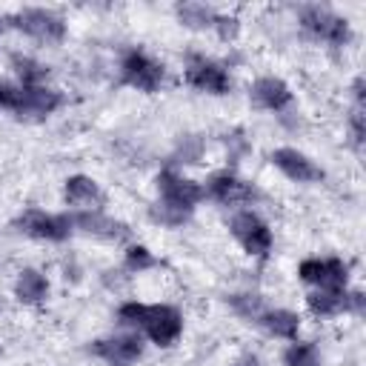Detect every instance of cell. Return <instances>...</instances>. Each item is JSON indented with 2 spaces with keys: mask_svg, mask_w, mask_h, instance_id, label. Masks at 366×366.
I'll list each match as a JSON object with an SVG mask.
<instances>
[{
  "mask_svg": "<svg viewBox=\"0 0 366 366\" xmlns=\"http://www.w3.org/2000/svg\"><path fill=\"white\" fill-rule=\"evenodd\" d=\"M6 26L46 46H60L69 34V20L57 9H49V6H20L6 14Z\"/></svg>",
  "mask_w": 366,
  "mask_h": 366,
  "instance_id": "obj_1",
  "label": "cell"
},
{
  "mask_svg": "<svg viewBox=\"0 0 366 366\" xmlns=\"http://www.w3.org/2000/svg\"><path fill=\"white\" fill-rule=\"evenodd\" d=\"M297 26L303 29L306 37H312L315 43H326L332 49H343L352 43L355 31H352V23L349 17H343L340 11L329 9V6H300L297 11Z\"/></svg>",
  "mask_w": 366,
  "mask_h": 366,
  "instance_id": "obj_2",
  "label": "cell"
},
{
  "mask_svg": "<svg viewBox=\"0 0 366 366\" xmlns=\"http://www.w3.org/2000/svg\"><path fill=\"white\" fill-rule=\"evenodd\" d=\"M203 186V200H212L217 206H232V209H252L260 200V192L252 180L240 177L234 169H214L200 180Z\"/></svg>",
  "mask_w": 366,
  "mask_h": 366,
  "instance_id": "obj_3",
  "label": "cell"
},
{
  "mask_svg": "<svg viewBox=\"0 0 366 366\" xmlns=\"http://www.w3.org/2000/svg\"><path fill=\"white\" fill-rule=\"evenodd\" d=\"M183 80L194 92H203V94H212V97L232 94V89H234V77H232L229 63H223L217 57H209L203 51H189L186 54V60H183Z\"/></svg>",
  "mask_w": 366,
  "mask_h": 366,
  "instance_id": "obj_4",
  "label": "cell"
},
{
  "mask_svg": "<svg viewBox=\"0 0 366 366\" xmlns=\"http://www.w3.org/2000/svg\"><path fill=\"white\" fill-rule=\"evenodd\" d=\"M117 77L123 86H129L134 92L154 94L166 83V63L157 60L154 54H149L146 49H129V51H123V57L117 63Z\"/></svg>",
  "mask_w": 366,
  "mask_h": 366,
  "instance_id": "obj_5",
  "label": "cell"
},
{
  "mask_svg": "<svg viewBox=\"0 0 366 366\" xmlns=\"http://www.w3.org/2000/svg\"><path fill=\"white\" fill-rule=\"evenodd\" d=\"M229 234L234 237V243L249 254V257H269L272 246H274V232L269 226V220L260 217V212L254 209H234L229 214Z\"/></svg>",
  "mask_w": 366,
  "mask_h": 366,
  "instance_id": "obj_6",
  "label": "cell"
},
{
  "mask_svg": "<svg viewBox=\"0 0 366 366\" xmlns=\"http://www.w3.org/2000/svg\"><path fill=\"white\" fill-rule=\"evenodd\" d=\"M14 229L40 243H66L74 234V223L69 212H46L37 206L23 209L14 217Z\"/></svg>",
  "mask_w": 366,
  "mask_h": 366,
  "instance_id": "obj_7",
  "label": "cell"
},
{
  "mask_svg": "<svg viewBox=\"0 0 366 366\" xmlns=\"http://www.w3.org/2000/svg\"><path fill=\"white\" fill-rule=\"evenodd\" d=\"M154 192H157V200L160 203L174 206V209H183V212H192V214L203 203V186H200V180L189 177L186 172H180L174 166H163L154 174Z\"/></svg>",
  "mask_w": 366,
  "mask_h": 366,
  "instance_id": "obj_8",
  "label": "cell"
},
{
  "mask_svg": "<svg viewBox=\"0 0 366 366\" xmlns=\"http://www.w3.org/2000/svg\"><path fill=\"white\" fill-rule=\"evenodd\" d=\"M183 329H186V320L174 303H149L140 335L157 349H172L183 337Z\"/></svg>",
  "mask_w": 366,
  "mask_h": 366,
  "instance_id": "obj_9",
  "label": "cell"
},
{
  "mask_svg": "<svg viewBox=\"0 0 366 366\" xmlns=\"http://www.w3.org/2000/svg\"><path fill=\"white\" fill-rule=\"evenodd\" d=\"M89 352H92V357H97L106 366H134L146 355V340L137 332H123L120 329L114 335L92 340Z\"/></svg>",
  "mask_w": 366,
  "mask_h": 366,
  "instance_id": "obj_10",
  "label": "cell"
},
{
  "mask_svg": "<svg viewBox=\"0 0 366 366\" xmlns=\"http://www.w3.org/2000/svg\"><path fill=\"white\" fill-rule=\"evenodd\" d=\"M269 163H272L286 180H292V183L309 186V183H320V180L326 177L323 166H320L312 154H306L303 149H297V146H277V149H272Z\"/></svg>",
  "mask_w": 366,
  "mask_h": 366,
  "instance_id": "obj_11",
  "label": "cell"
},
{
  "mask_svg": "<svg viewBox=\"0 0 366 366\" xmlns=\"http://www.w3.org/2000/svg\"><path fill=\"white\" fill-rule=\"evenodd\" d=\"M249 103L257 109V112H272V114H283L292 109L295 103V92L292 86L277 77V74H260L252 80L249 86Z\"/></svg>",
  "mask_w": 366,
  "mask_h": 366,
  "instance_id": "obj_12",
  "label": "cell"
},
{
  "mask_svg": "<svg viewBox=\"0 0 366 366\" xmlns=\"http://www.w3.org/2000/svg\"><path fill=\"white\" fill-rule=\"evenodd\" d=\"M71 214V223H74V232L86 234V237H94V240H103V243H126L132 240V229L106 214L103 209L100 212H69Z\"/></svg>",
  "mask_w": 366,
  "mask_h": 366,
  "instance_id": "obj_13",
  "label": "cell"
},
{
  "mask_svg": "<svg viewBox=\"0 0 366 366\" xmlns=\"http://www.w3.org/2000/svg\"><path fill=\"white\" fill-rule=\"evenodd\" d=\"M63 203L71 212H100L106 206V192L92 174H69L63 180Z\"/></svg>",
  "mask_w": 366,
  "mask_h": 366,
  "instance_id": "obj_14",
  "label": "cell"
},
{
  "mask_svg": "<svg viewBox=\"0 0 366 366\" xmlns=\"http://www.w3.org/2000/svg\"><path fill=\"white\" fill-rule=\"evenodd\" d=\"M63 106V92L54 86H29L23 89L20 106H17V117L20 120H46L49 114H54Z\"/></svg>",
  "mask_w": 366,
  "mask_h": 366,
  "instance_id": "obj_15",
  "label": "cell"
},
{
  "mask_svg": "<svg viewBox=\"0 0 366 366\" xmlns=\"http://www.w3.org/2000/svg\"><path fill=\"white\" fill-rule=\"evenodd\" d=\"M49 292H51V280L37 266H23L17 272V277H14V283H11V295L23 306H40V303H46Z\"/></svg>",
  "mask_w": 366,
  "mask_h": 366,
  "instance_id": "obj_16",
  "label": "cell"
},
{
  "mask_svg": "<svg viewBox=\"0 0 366 366\" xmlns=\"http://www.w3.org/2000/svg\"><path fill=\"white\" fill-rule=\"evenodd\" d=\"M257 326L269 335V337H277V340H295L300 337V326H303V317L295 312V309H286V306H269L260 317H257Z\"/></svg>",
  "mask_w": 366,
  "mask_h": 366,
  "instance_id": "obj_17",
  "label": "cell"
},
{
  "mask_svg": "<svg viewBox=\"0 0 366 366\" xmlns=\"http://www.w3.org/2000/svg\"><path fill=\"white\" fill-rule=\"evenodd\" d=\"M303 303L312 317L332 320V317L346 315V289H340V292L337 289H309Z\"/></svg>",
  "mask_w": 366,
  "mask_h": 366,
  "instance_id": "obj_18",
  "label": "cell"
},
{
  "mask_svg": "<svg viewBox=\"0 0 366 366\" xmlns=\"http://www.w3.org/2000/svg\"><path fill=\"white\" fill-rule=\"evenodd\" d=\"M9 69H11L14 80L23 89H29V86H46L49 83V74H51V66L49 63H43L34 54H23V51H14L9 57Z\"/></svg>",
  "mask_w": 366,
  "mask_h": 366,
  "instance_id": "obj_19",
  "label": "cell"
},
{
  "mask_svg": "<svg viewBox=\"0 0 366 366\" xmlns=\"http://www.w3.org/2000/svg\"><path fill=\"white\" fill-rule=\"evenodd\" d=\"M174 20L189 31H212V26L217 20V9L212 3H197V0L177 3L174 6Z\"/></svg>",
  "mask_w": 366,
  "mask_h": 366,
  "instance_id": "obj_20",
  "label": "cell"
},
{
  "mask_svg": "<svg viewBox=\"0 0 366 366\" xmlns=\"http://www.w3.org/2000/svg\"><path fill=\"white\" fill-rule=\"evenodd\" d=\"M226 306H229V312H232L234 317L249 320V323H257V317L269 309L266 300H263V295H260V292H252V289L226 295Z\"/></svg>",
  "mask_w": 366,
  "mask_h": 366,
  "instance_id": "obj_21",
  "label": "cell"
},
{
  "mask_svg": "<svg viewBox=\"0 0 366 366\" xmlns=\"http://www.w3.org/2000/svg\"><path fill=\"white\" fill-rule=\"evenodd\" d=\"M126 274H146V272H154L160 269V257L146 246V243H134L129 240L126 249H123V266H120Z\"/></svg>",
  "mask_w": 366,
  "mask_h": 366,
  "instance_id": "obj_22",
  "label": "cell"
},
{
  "mask_svg": "<svg viewBox=\"0 0 366 366\" xmlns=\"http://www.w3.org/2000/svg\"><path fill=\"white\" fill-rule=\"evenodd\" d=\"M280 363L283 366H320L323 363V355H320V346L315 340H303V337H295L283 346L280 352Z\"/></svg>",
  "mask_w": 366,
  "mask_h": 366,
  "instance_id": "obj_23",
  "label": "cell"
},
{
  "mask_svg": "<svg viewBox=\"0 0 366 366\" xmlns=\"http://www.w3.org/2000/svg\"><path fill=\"white\" fill-rule=\"evenodd\" d=\"M352 286V266L337 257V254H326L323 257V277L317 289H349Z\"/></svg>",
  "mask_w": 366,
  "mask_h": 366,
  "instance_id": "obj_24",
  "label": "cell"
},
{
  "mask_svg": "<svg viewBox=\"0 0 366 366\" xmlns=\"http://www.w3.org/2000/svg\"><path fill=\"white\" fill-rule=\"evenodd\" d=\"M146 309H149L146 300H137V297L120 300L117 309H114V323H117L123 332H137V335H140V326H143V320H146Z\"/></svg>",
  "mask_w": 366,
  "mask_h": 366,
  "instance_id": "obj_25",
  "label": "cell"
},
{
  "mask_svg": "<svg viewBox=\"0 0 366 366\" xmlns=\"http://www.w3.org/2000/svg\"><path fill=\"white\" fill-rule=\"evenodd\" d=\"M200 160H203V137H200V134H186V137L177 143L174 157H172L169 166L180 169V166H194V163H200Z\"/></svg>",
  "mask_w": 366,
  "mask_h": 366,
  "instance_id": "obj_26",
  "label": "cell"
},
{
  "mask_svg": "<svg viewBox=\"0 0 366 366\" xmlns=\"http://www.w3.org/2000/svg\"><path fill=\"white\" fill-rule=\"evenodd\" d=\"M189 217H192V212L166 206V203H160V200H154V203L149 206V220L157 223V226H163V229H180L183 223H189Z\"/></svg>",
  "mask_w": 366,
  "mask_h": 366,
  "instance_id": "obj_27",
  "label": "cell"
},
{
  "mask_svg": "<svg viewBox=\"0 0 366 366\" xmlns=\"http://www.w3.org/2000/svg\"><path fill=\"white\" fill-rule=\"evenodd\" d=\"M240 29H243V20L237 14H232V11H217V20L212 26L217 40H223V43H234L240 37Z\"/></svg>",
  "mask_w": 366,
  "mask_h": 366,
  "instance_id": "obj_28",
  "label": "cell"
},
{
  "mask_svg": "<svg viewBox=\"0 0 366 366\" xmlns=\"http://www.w3.org/2000/svg\"><path fill=\"white\" fill-rule=\"evenodd\" d=\"M346 126H349V140H352L355 152H360L363 140H366V106H352L349 117H346Z\"/></svg>",
  "mask_w": 366,
  "mask_h": 366,
  "instance_id": "obj_29",
  "label": "cell"
},
{
  "mask_svg": "<svg viewBox=\"0 0 366 366\" xmlns=\"http://www.w3.org/2000/svg\"><path fill=\"white\" fill-rule=\"evenodd\" d=\"M20 97H23V86L11 77H0V112H17L20 106Z\"/></svg>",
  "mask_w": 366,
  "mask_h": 366,
  "instance_id": "obj_30",
  "label": "cell"
},
{
  "mask_svg": "<svg viewBox=\"0 0 366 366\" xmlns=\"http://www.w3.org/2000/svg\"><path fill=\"white\" fill-rule=\"evenodd\" d=\"M363 312H366V295H363V289H346V315L349 317H363Z\"/></svg>",
  "mask_w": 366,
  "mask_h": 366,
  "instance_id": "obj_31",
  "label": "cell"
},
{
  "mask_svg": "<svg viewBox=\"0 0 366 366\" xmlns=\"http://www.w3.org/2000/svg\"><path fill=\"white\" fill-rule=\"evenodd\" d=\"M129 277H132V274H126L123 269H109V272H103V283H106V289H112V292L123 289V283H126Z\"/></svg>",
  "mask_w": 366,
  "mask_h": 366,
  "instance_id": "obj_32",
  "label": "cell"
},
{
  "mask_svg": "<svg viewBox=\"0 0 366 366\" xmlns=\"http://www.w3.org/2000/svg\"><path fill=\"white\" fill-rule=\"evenodd\" d=\"M349 92H352V106H363V103H366V83H363V74H355V77H352Z\"/></svg>",
  "mask_w": 366,
  "mask_h": 366,
  "instance_id": "obj_33",
  "label": "cell"
},
{
  "mask_svg": "<svg viewBox=\"0 0 366 366\" xmlns=\"http://www.w3.org/2000/svg\"><path fill=\"white\" fill-rule=\"evenodd\" d=\"M232 366H260V357L249 352V355H240V357H237V360H234Z\"/></svg>",
  "mask_w": 366,
  "mask_h": 366,
  "instance_id": "obj_34",
  "label": "cell"
},
{
  "mask_svg": "<svg viewBox=\"0 0 366 366\" xmlns=\"http://www.w3.org/2000/svg\"><path fill=\"white\" fill-rule=\"evenodd\" d=\"M6 29H9V26H6V14H0V34H3Z\"/></svg>",
  "mask_w": 366,
  "mask_h": 366,
  "instance_id": "obj_35",
  "label": "cell"
},
{
  "mask_svg": "<svg viewBox=\"0 0 366 366\" xmlns=\"http://www.w3.org/2000/svg\"><path fill=\"white\" fill-rule=\"evenodd\" d=\"M0 315H3V300H0Z\"/></svg>",
  "mask_w": 366,
  "mask_h": 366,
  "instance_id": "obj_36",
  "label": "cell"
}]
</instances>
